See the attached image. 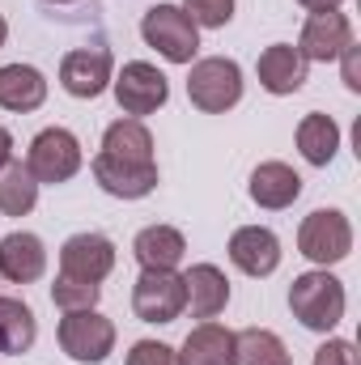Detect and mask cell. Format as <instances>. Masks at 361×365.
Masks as SVG:
<instances>
[{"instance_id":"1","label":"cell","mask_w":361,"mask_h":365,"mask_svg":"<svg viewBox=\"0 0 361 365\" xmlns=\"http://www.w3.org/2000/svg\"><path fill=\"white\" fill-rule=\"evenodd\" d=\"M345 302H349L345 284L327 268H310V272L293 276V284H289V310H293V319L306 331H323L327 336L345 319Z\"/></svg>"},{"instance_id":"2","label":"cell","mask_w":361,"mask_h":365,"mask_svg":"<svg viewBox=\"0 0 361 365\" xmlns=\"http://www.w3.org/2000/svg\"><path fill=\"white\" fill-rule=\"evenodd\" d=\"M187 98L204 115H225L230 106L243 102V68L225 56L195 60L191 73H187Z\"/></svg>"},{"instance_id":"3","label":"cell","mask_w":361,"mask_h":365,"mask_svg":"<svg viewBox=\"0 0 361 365\" xmlns=\"http://www.w3.org/2000/svg\"><path fill=\"white\" fill-rule=\"evenodd\" d=\"M141 38L171 64H191L200 51V30L179 4H153L141 17Z\"/></svg>"},{"instance_id":"4","label":"cell","mask_w":361,"mask_h":365,"mask_svg":"<svg viewBox=\"0 0 361 365\" xmlns=\"http://www.w3.org/2000/svg\"><path fill=\"white\" fill-rule=\"evenodd\" d=\"M298 251L315 268H332V264L349 259V251H353V225H349V217L340 208H315L298 225Z\"/></svg>"},{"instance_id":"5","label":"cell","mask_w":361,"mask_h":365,"mask_svg":"<svg viewBox=\"0 0 361 365\" xmlns=\"http://www.w3.org/2000/svg\"><path fill=\"white\" fill-rule=\"evenodd\" d=\"M81 140L68 132V128H43L34 140H30V153H26V170L34 175V182H68L81 170Z\"/></svg>"},{"instance_id":"6","label":"cell","mask_w":361,"mask_h":365,"mask_svg":"<svg viewBox=\"0 0 361 365\" xmlns=\"http://www.w3.org/2000/svg\"><path fill=\"white\" fill-rule=\"evenodd\" d=\"M60 349L73 357V361H86V365H102L111 353H115V323L106 314L93 310H68L60 319Z\"/></svg>"},{"instance_id":"7","label":"cell","mask_w":361,"mask_h":365,"mask_svg":"<svg viewBox=\"0 0 361 365\" xmlns=\"http://www.w3.org/2000/svg\"><path fill=\"white\" fill-rule=\"evenodd\" d=\"M111 90H115V102H119L123 115L145 119V115H153V110L166 106V98H171V81H166V73H162L158 64L132 60V64L119 68V77H111Z\"/></svg>"},{"instance_id":"8","label":"cell","mask_w":361,"mask_h":365,"mask_svg":"<svg viewBox=\"0 0 361 365\" xmlns=\"http://www.w3.org/2000/svg\"><path fill=\"white\" fill-rule=\"evenodd\" d=\"M132 310L141 323H175L187 310V293H183L179 272H141L132 284Z\"/></svg>"},{"instance_id":"9","label":"cell","mask_w":361,"mask_h":365,"mask_svg":"<svg viewBox=\"0 0 361 365\" xmlns=\"http://www.w3.org/2000/svg\"><path fill=\"white\" fill-rule=\"evenodd\" d=\"M349 43H353V21H349L340 9H323V13H310V17H306L302 38H298V51H302L306 64H327V60H336Z\"/></svg>"},{"instance_id":"10","label":"cell","mask_w":361,"mask_h":365,"mask_svg":"<svg viewBox=\"0 0 361 365\" xmlns=\"http://www.w3.org/2000/svg\"><path fill=\"white\" fill-rule=\"evenodd\" d=\"M115 77V60L106 47H77L60 64V86L73 98H98Z\"/></svg>"},{"instance_id":"11","label":"cell","mask_w":361,"mask_h":365,"mask_svg":"<svg viewBox=\"0 0 361 365\" xmlns=\"http://www.w3.org/2000/svg\"><path fill=\"white\" fill-rule=\"evenodd\" d=\"M111 268H115V242L102 238V234H73L60 247V272L64 276L102 284L111 276Z\"/></svg>"},{"instance_id":"12","label":"cell","mask_w":361,"mask_h":365,"mask_svg":"<svg viewBox=\"0 0 361 365\" xmlns=\"http://www.w3.org/2000/svg\"><path fill=\"white\" fill-rule=\"evenodd\" d=\"M230 264L247 276H272L280 268V238L268 225H243L230 234Z\"/></svg>"},{"instance_id":"13","label":"cell","mask_w":361,"mask_h":365,"mask_svg":"<svg viewBox=\"0 0 361 365\" xmlns=\"http://www.w3.org/2000/svg\"><path fill=\"white\" fill-rule=\"evenodd\" d=\"M43 272H47V251L39 234L13 230L0 238V276L9 284H34Z\"/></svg>"},{"instance_id":"14","label":"cell","mask_w":361,"mask_h":365,"mask_svg":"<svg viewBox=\"0 0 361 365\" xmlns=\"http://www.w3.org/2000/svg\"><path fill=\"white\" fill-rule=\"evenodd\" d=\"M183 293H187V310L195 319H217L230 306V280L217 264H191L183 272Z\"/></svg>"},{"instance_id":"15","label":"cell","mask_w":361,"mask_h":365,"mask_svg":"<svg viewBox=\"0 0 361 365\" xmlns=\"http://www.w3.org/2000/svg\"><path fill=\"white\" fill-rule=\"evenodd\" d=\"M255 73H260V86H264V90L276 93V98H285V93H298L302 86H306L310 64L302 60L298 47H289V43H272V47H264Z\"/></svg>"},{"instance_id":"16","label":"cell","mask_w":361,"mask_h":365,"mask_svg":"<svg viewBox=\"0 0 361 365\" xmlns=\"http://www.w3.org/2000/svg\"><path fill=\"white\" fill-rule=\"evenodd\" d=\"M90 170L98 179V187L106 195H115V200H145L158 187V166H123V162H115L106 153L93 158Z\"/></svg>"},{"instance_id":"17","label":"cell","mask_w":361,"mask_h":365,"mask_svg":"<svg viewBox=\"0 0 361 365\" xmlns=\"http://www.w3.org/2000/svg\"><path fill=\"white\" fill-rule=\"evenodd\" d=\"M132 255L145 272H175L187 255V238L175 225H145L132 242Z\"/></svg>"},{"instance_id":"18","label":"cell","mask_w":361,"mask_h":365,"mask_svg":"<svg viewBox=\"0 0 361 365\" xmlns=\"http://www.w3.org/2000/svg\"><path fill=\"white\" fill-rule=\"evenodd\" d=\"M247 191H251V200H255L260 208L280 212V208H289V204L302 195V175H298L293 166H285V162H260V166L251 170Z\"/></svg>"},{"instance_id":"19","label":"cell","mask_w":361,"mask_h":365,"mask_svg":"<svg viewBox=\"0 0 361 365\" xmlns=\"http://www.w3.org/2000/svg\"><path fill=\"white\" fill-rule=\"evenodd\" d=\"M179 365H234V331L204 319L200 327L187 331L179 349Z\"/></svg>"},{"instance_id":"20","label":"cell","mask_w":361,"mask_h":365,"mask_svg":"<svg viewBox=\"0 0 361 365\" xmlns=\"http://www.w3.org/2000/svg\"><path fill=\"white\" fill-rule=\"evenodd\" d=\"M102 153L123 166H158L153 162V136L141 119H115L102 132Z\"/></svg>"},{"instance_id":"21","label":"cell","mask_w":361,"mask_h":365,"mask_svg":"<svg viewBox=\"0 0 361 365\" xmlns=\"http://www.w3.org/2000/svg\"><path fill=\"white\" fill-rule=\"evenodd\" d=\"M47 102V77L30 64H4L0 68V106L4 110H39Z\"/></svg>"},{"instance_id":"22","label":"cell","mask_w":361,"mask_h":365,"mask_svg":"<svg viewBox=\"0 0 361 365\" xmlns=\"http://www.w3.org/2000/svg\"><path fill=\"white\" fill-rule=\"evenodd\" d=\"M34 340H39L34 310L17 297H0V353L21 357V353L34 349Z\"/></svg>"},{"instance_id":"23","label":"cell","mask_w":361,"mask_h":365,"mask_svg":"<svg viewBox=\"0 0 361 365\" xmlns=\"http://www.w3.org/2000/svg\"><path fill=\"white\" fill-rule=\"evenodd\" d=\"M340 149V128L332 115H319L310 110L302 123H298V153L310 162V166H327Z\"/></svg>"},{"instance_id":"24","label":"cell","mask_w":361,"mask_h":365,"mask_svg":"<svg viewBox=\"0 0 361 365\" xmlns=\"http://www.w3.org/2000/svg\"><path fill=\"white\" fill-rule=\"evenodd\" d=\"M39 204V182L26 170V162H4L0 166V212L4 217H26Z\"/></svg>"},{"instance_id":"25","label":"cell","mask_w":361,"mask_h":365,"mask_svg":"<svg viewBox=\"0 0 361 365\" xmlns=\"http://www.w3.org/2000/svg\"><path fill=\"white\" fill-rule=\"evenodd\" d=\"M234 365H293L280 336L268 327H243L234 331Z\"/></svg>"},{"instance_id":"26","label":"cell","mask_w":361,"mask_h":365,"mask_svg":"<svg viewBox=\"0 0 361 365\" xmlns=\"http://www.w3.org/2000/svg\"><path fill=\"white\" fill-rule=\"evenodd\" d=\"M98 297H102V284H93V280H77V276H56V284H51V302L68 314V310H93L98 306Z\"/></svg>"},{"instance_id":"27","label":"cell","mask_w":361,"mask_h":365,"mask_svg":"<svg viewBox=\"0 0 361 365\" xmlns=\"http://www.w3.org/2000/svg\"><path fill=\"white\" fill-rule=\"evenodd\" d=\"M179 9L195 21V30H200V26H204V30H221V26H230V17H234V0H183Z\"/></svg>"},{"instance_id":"28","label":"cell","mask_w":361,"mask_h":365,"mask_svg":"<svg viewBox=\"0 0 361 365\" xmlns=\"http://www.w3.org/2000/svg\"><path fill=\"white\" fill-rule=\"evenodd\" d=\"M128 365H179V353L162 340H136L128 353Z\"/></svg>"},{"instance_id":"29","label":"cell","mask_w":361,"mask_h":365,"mask_svg":"<svg viewBox=\"0 0 361 365\" xmlns=\"http://www.w3.org/2000/svg\"><path fill=\"white\" fill-rule=\"evenodd\" d=\"M310 365H357V349L349 340H327L315 349V361Z\"/></svg>"},{"instance_id":"30","label":"cell","mask_w":361,"mask_h":365,"mask_svg":"<svg viewBox=\"0 0 361 365\" xmlns=\"http://www.w3.org/2000/svg\"><path fill=\"white\" fill-rule=\"evenodd\" d=\"M336 60H340V73H345V86H349V90L357 93V90H361V47H357V43H349V47H345V51H340Z\"/></svg>"},{"instance_id":"31","label":"cell","mask_w":361,"mask_h":365,"mask_svg":"<svg viewBox=\"0 0 361 365\" xmlns=\"http://www.w3.org/2000/svg\"><path fill=\"white\" fill-rule=\"evenodd\" d=\"M4 162H13V136H9V128H0V166Z\"/></svg>"},{"instance_id":"32","label":"cell","mask_w":361,"mask_h":365,"mask_svg":"<svg viewBox=\"0 0 361 365\" xmlns=\"http://www.w3.org/2000/svg\"><path fill=\"white\" fill-rule=\"evenodd\" d=\"M302 9H310V13H323V9H340V0H298Z\"/></svg>"},{"instance_id":"33","label":"cell","mask_w":361,"mask_h":365,"mask_svg":"<svg viewBox=\"0 0 361 365\" xmlns=\"http://www.w3.org/2000/svg\"><path fill=\"white\" fill-rule=\"evenodd\" d=\"M4 38H9V21L0 17V47H4Z\"/></svg>"},{"instance_id":"34","label":"cell","mask_w":361,"mask_h":365,"mask_svg":"<svg viewBox=\"0 0 361 365\" xmlns=\"http://www.w3.org/2000/svg\"><path fill=\"white\" fill-rule=\"evenodd\" d=\"M47 4H73V0H47Z\"/></svg>"}]
</instances>
